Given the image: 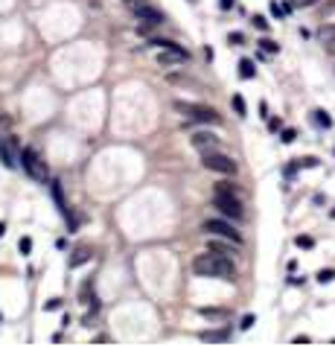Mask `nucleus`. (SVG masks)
<instances>
[{
  "instance_id": "obj_1",
  "label": "nucleus",
  "mask_w": 335,
  "mask_h": 347,
  "mask_svg": "<svg viewBox=\"0 0 335 347\" xmlns=\"http://www.w3.org/2000/svg\"><path fill=\"white\" fill-rule=\"evenodd\" d=\"M192 272H196L198 278H216V280H234L236 278L234 260H230V257H222L216 251L198 254V257L192 260Z\"/></svg>"
},
{
  "instance_id": "obj_2",
  "label": "nucleus",
  "mask_w": 335,
  "mask_h": 347,
  "mask_svg": "<svg viewBox=\"0 0 335 347\" xmlns=\"http://www.w3.org/2000/svg\"><path fill=\"white\" fill-rule=\"evenodd\" d=\"M175 111H178L184 120L201 122V126H216V122L222 120L213 108H207V105H196V102H184V100H178V102H175Z\"/></svg>"
},
{
  "instance_id": "obj_3",
  "label": "nucleus",
  "mask_w": 335,
  "mask_h": 347,
  "mask_svg": "<svg viewBox=\"0 0 335 347\" xmlns=\"http://www.w3.org/2000/svg\"><path fill=\"white\" fill-rule=\"evenodd\" d=\"M213 208H216L222 216L234 219V222H242V219H245V210H242V202H239L236 192H216V196H213Z\"/></svg>"
},
{
  "instance_id": "obj_4",
  "label": "nucleus",
  "mask_w": 335,
  "mask_h": 347,
  "mask_svg": "<svg viewBox=\"0 0 335 347\" xmlns=\"http://www.w3.org/2000/svg\"><path fill=\"white\" fill-rule=\"evenodd\" d=\"M201 164H204V170H213V172H222V175H234L236 172V160L230 155H222L218 149L201 152Z\"/></svg>"
},
{
  "instance_id": "obj_5",
  "label": "nucleus",
  "mask_w": 335,
  "mask_h": 347,
  "mask_svg": "<svg viewBox=\"0 0 335 347\" xmlns=\"http://www.w3.org/2000/svg\"><path fill=\"white\" fill-rule=\"evenodd\" d=\"M20 166L32 175L35 181H44V178H47V164H44V160L38 158V152H35V149H30V146L20 152Z\"/></svg>"
},
{
  "instance_id": "obj_6",
  "label": "nucleus",
  "mask_w": 335,
  "mask_h": 347,
  "mask_svg": "<svg viewBox=\"0 0 335 347\" xmlns=\"http://www.w3.org/2000/svg\"><path fill=\"white\" fill-rule=\"evenodd\" d=\"M204 230L213 234V236H222V240H230V242L242 245V234H239L230 222H224V219H207V222H204Z\"/></svg>"
},
{
  "instance_id": "obj_7",
  "label": "nucleus",
  "mask_w": 335,
  "mask_h": 347,
  "mask_svg": "<svg viewBox=\"0 0 335 347\" xmlns=\"http://www.w3.org/2000/svg\"><path fill=\"white\" fill-rule=\"evenodd\" d=\"M0 160H3V166H9V170H18V166H20V149H18V140L12 138V134L0 138Z\"/></svg>"
},
{
  "instance_id": "obj_8",
  "label": "nucleus",
  "mask_w": 335,
  "mask_h": 347,
  "mask_svg": "<svg viewBox=\"0 0 335 347\" xmlns=\"http://www.w3.org/2000/svg\"><path fill=\"white\" fill-rule=\"evenodd\" d=\"M186 58V50L184 47H178V44H172V47H164V50L158 52V64L160 68H172V64H184Z\"/></svg>"
},
{
  "instance_id": "obj_9",
  "label": "nucleus",
  "mask_w": 335,
  "mask_h": 347,
  "mask_svg": "<svg viewBox=\"0 0 335 347\" xmlns=\"http://www.w3.org/2000/svg\"><path fill=\"white\" fill-rule=\"evenodd\" d=\"M134 15H137V20H143L146 26H160L164 20H166V15L160 12V9H154V6H149V3H143V6H137V9H132Z\"/></svg>"
},
{
  "instance_id": "obj_10",
  "label": "nucleus",
  "mask_w": 335,
  "mask_h": 347,
  "mask_svg": "<svg viewBox=\"0 0 335 347\" xmlns=\"http://www.w3.org/2000/svg\"><path fill=\"white\" fill-rule=\"evenodd\" d=\"M192 146L198 149V152H210V149H218V138L213 134V132H196L192 134Z\"/></svg>"
},
{
  "instance_id": "obj_11",
  "label": "nucleus",
  "mask_w": 335,
  "mask_h": 347,
  "mask_svg": "<svg viewBox=\"0 0 335 347\" xmlns=\"http://www.w3.org/2000/svg\"><path fill=\"white\" fill-rule=\"evenodd\" d=\"M236 248H239V245L230 242V240H228V242H210V245H207V251H216V254H222V257H230V260H234Z\"/></svg>"
},
{
  "instance_id": "obj_12",
  "label": "nucleus",
  "mask_w": 335,
  "mask_h": 347,
  "mask_svg": "<svg viewBox=\"0 0 335 347\" xmlns=\"http://www.w3.org/2000/svg\"><path fill=\"white\" fill-rule=\"evenodd\" d=\"M88 260H90V248H88V245H79V248L70 254V268H79V266H84Z\"/></svg>"
},
{
  "instance_id": "obj_13",
  "label": "nucleus",
  "mask_w": 335,
  "mask_h": 347,
  "mask_svg": "<svg viewBox=\"0 0 335 347\" xmlns=\"http://www.w3.org/2000/svg\"><path fill=\"white\" fill-rule=\"evenodd\" d=\"M318 41L320 44H326V47L335 44V24H324V26H320L318 30Z\"/></svg>"
},
{
  "instance_id": "obj_14",
  "label": "nucleus",
  "mask_w": 335,
  "mask_h": 347,
  "mask_svg": "<svg viewBox=\"0 0 335 347\" xmlns=\"http://www.w3.org/2000/svg\"><path fill=\"white\" fill-rule=\"evenodd\" d=\"M230 338V332L228 330H207L201 332V342H228Z\"/></svg>"
},
{
  "instance_id": "obj_15",
  "label": "nucleus",
  "mask_w": 335,
  "mask_h": 347,
  "mask_svg": "<svg viewBox=\"0 0 335 347\" xmlns=\"http://www.w3.org/2000/svg\"><path fill=\"white\" fill-rule=\"evenodd\" d=\"M239 76H242V79H254V76H256V68H254L251 58H242V62H239Z\"/></svg>"
},
{
  "instance_id": "obj_16",
  "label": "nucleus",
  "mask_w": 335,
  "mask_h": 347,
  "mask_svg": "<svg viewBox=\"0 0 335 347\" xmlns=\"http://www.w3.org/2000/svg\"><path fill=\"white\" fill-rule=\"evenodd\" d=\"M312 120L318 122V126H324V128H332V117L326 111H312Z\"/></svg>"
},
{
  "instance_id": "obj_17",
  "label": "nucleus",
  "mask_w": 335,
  "mask_h": 347,
  "mask_svg": "<svg viewBox=\"0 0 335 347\" xmlns=\"http://www.w3.org/2000/svg\"><path fill=\"white\" fill-rule=\"evenodd\" d=\"M52 198H56V204H58V210L67 216V204H64V198H62V187L58 184H52Z\"/></svg>"
},
{
  "instance_id": "obj_18",
  "label": "nucleus",
  "mask_w": 335,
  "mask_h": 347,
  "mask_svg": "<svg viewBox=\"0 0 335 347\" xmlns=\"http://www.w3.org/2000/svg\"><path fill=\"white\" fill-rule=\"evenodd\" d=\"M335 280V268H320L318 272V283H332Z\"/></svg>"
},
{
  "instance_id": "obj_19",
  "label": "nucleus",
  "mask_w": 335,
  "mask_h": 347,
  "mask_svg": "<svg viewBox=\"0 0 335 347\" xmlns=\"http://www.w3.org/2000/svg\"><path fill=\"white\" fill-rule=\"evenodd\" d=\"M260 47H262L266 52H277V50H280V44H274L271 38H262V41H260Z\"/></svg>"
},
{
  "instance_id": "obj_20",
  "label": "nucleus",
  "mask_w": 335,
  "mask_h": 347,
  "mask_svg": "<svg viewBox=\"0 0 335 347\" xmlns=\"http://www.w3.org/2000/svg\"><path fill=\"white\" fill-rule=\"evenodd\" d=\"M292 3V9H309V6H315L318 0H288Z\"/></svg>"
},
{
  "instance_id": "obj_21",
  "label": "nucleus",
  "mask_w": 335,
  "mask_h": 347,
  "mask_svg": "<svg viewBox=\"0 0 335 347\" xmlns=\"http://www.w3.org/2000/svg\"><path fill=\"white\" fill-rule=\"evenodd\" d=\"M18 251H20V254H30V251H32V240H30V236H24V240L18 242Z\"/></svg>"
},
{
  "instance_id": "obj_22",
  "label": "nucleus",
  "mask_w": 335,
  "mask_h": 347,
  "mask_svg": "<svg viewBox=\"0 0 335 347\" xmlns=\"http://www.w3.org/2000/svg\"><path fill=\"white\" fill-rule=\"evenodd\" d=\"M198 312L207 315V318H224V310H207V306H201Z\"/></svg>"
},
{
  "instance_id": "obj_23",
  "label": "nucleus",
  "mask_w": 335,
  "mask_h": 347,
  "mask_svg": "<svg viewBox=\"0 0 335 347\" xmlns=\"http://www.w3.org/2000/svg\"><path fill=\"white\" fill-rule=\"evenodd\" d=\"M335 12V0H326L324 6H320V18H330Z\"/></svg>"
},
{
  "instance_id": "obj_24",
  "label": "nucleus",
  "mask_w": 335,
  "mask_h": 347,
  "mask_svg": "<svg viewBox=\"0 0 335 347\" xmlns=\"http://www.w3.org/2000/svg\"><path fill=\"white\" fill-rule=\"evenodd\" d=\"M254 26L266 32V30H268V20H266V18H262V15H254Z\"/></svg>"
},
{
  "instance_id": "obj_25",
  "label": "nucleus",
  "mask_w": 335,
  "mask_h": 347,
  "mask_svg": "<svg viewBox=\"0 0 335 347\" xmlns=\"http://www.w3.org/2000/svg\"><path fill=\"white\" fill-rule=\"evenodd\" d=\"M294 242L300 245V248H312V245H315V240H312V236H298Z\"/></svg>"
},
{
  "instance_id": "obj_26",
  "label": "nucleus",
  "mask_w": 335,
  "mask_h": 347,
  "mask_svg": "<svg viewBox=\"0 0 335 347\" xmlns=\"http://www.w3.org/2000/svg\"><path fill=\"white\" fill-rule=\"evenodd\" d=\"M216 192H236L239 196V190H236L234 184H216Z\"/></svg>"
},
{
  "instance_id": "obj_27",
  "label": "nucleus",
  "mask_w": 335,
  "mask_h": 347,
  "mask_svg": "<svg viewBox=\"0 0 335 347\" xmlns=\"http://www.w3.org/2000/svg\"><path fill=\"white\" fill-rule=\"evenodd\" d=\"M294 138H298V134H294V128H283V138H280V140H283V143H292Z\"/></svg>"
},
{
  "instance_id": "obj_28",
  "label": "nucleus",
  "mask_w": 335,
  "mask_h": 347,
  "mask_svg": "<svg viewBox=\"0 0 335 347\" xmlns=\"http://www.w3.org/2000/svg\"><path fill=\"white\" fill-rule=\"evenodd\" d=\"M254 324H256V318H254V315H245V318H242V330H251Z\"/></svg>"
},
{
  "instance_id": "obj_29",
  "label": "nucleus",
  "mask_w": 335,
  "mask_h": 347,
  "mask_svg": "<svg viewBox=\"0 0 335 347\" xmlns=\"http://www.w3.org/2000/svg\"><path fill=\"white\" fill-rule=\"evenodd\" d=\"M234 108H236V114H245V102H242V96H234Z\"/></svg>"
},
{
  "instance_id": "obj_30",
  "label": "nucleus",
  "mask_w": 335,
  "mask_h": 347,
  "mask_svg": "<svg viewBox=\"0 0 335 347\" xmlns=\"http://www.w3.org/2000/svg\"><path fill=\"white\" fill-rule=\"evenodd\" d=\"M300 166H306V170H312V166H318V158H303Z\"/></svg>"
},
{
  "instance_id": "obj_31",
  "label": "nucleus",
  "mask_w": 335,
  "mask_h": 347,
  "mask_svg": "<svg viewBox=\"0 0 335 347\" xmlns=\"http://www.w3.org/2000/svg\"><path fill=\"white\" fill-rule=\"evenodd\" d=\"M122 3H126V6H128V9H137V6H143V3H146V0H122Z\"/></svg>"
},
{
  "instance_id": "obj_32",
  "label": "nucleus",
  "mask_w": 335,
  "mask_h": 347,
  "mask_svg": "<svg viewBox=\"0 0 335 347\" xmlns=\"http://www.w3.org/2000/svg\"><path fill=\"white\" fill-rule=\"evenodd\" d=\"M234 3H236V0H218V6H222V9H234Z\"/></svg>"
},
{
  "instance_id": "obj_33",
  "label": "nucleus",
  "mask_w": 335,
  "mask_h": 347,
  "mask_svg": "<svg viewBox=\"0 0 335 347\" xmlns=\"http://www.w3.org/2000/svg\"><path fill=\"white\" fill-rule=\"evenodd\" d=\"M280 126H283V122H280V120H268V128H271V132H277Z\"/></svg>"
},
{
  "instance_id": "obj_34",
  "label": "nucleus",
  "mask_w": 335,
  "mask_h": 347,
  "mask_svg": "<svg viewBox=\"0 0 335 347\" xmlns=\"http://www.w3.org/2000/svg\"><path fill=\"white\" fill-rule=\"evenodd\" d=\"M3 234H6V225H3V222H0V236H3Z\"/></svg>"
},
{
  "instance_id": "obj_35",
  "label": "nucleus",
  "mask_w": 335,
  "mask_h": 347,
  "mask_svg": "<svg viewBox=\"0 0 335 347\" xmlns=\"http://www.w3.org/2000/svg\"><path fill=\"white\" fill-rule=\"evenodd\" d=\"M326 50H330V52H332V56H335V44H330V47H326Z\"/></svg>"
},
{
  "instance_id": "obj_36",
  "label": "nucleus",
  "mask_w": 335,
  "mask_h": 347,
  "mask_svg": "<svg viewBox=\"0 0 335 347\" xmlns=\"http://www.w3.org/2000/svg\"><path fill=\"white\" fill-rule=\"evenodd\" d=\"M332 219H335V210H332Z\"/></svg>"
},
{
  "instance_id": "obj_37",
  "label": "nucleus",
  "mask_w": 335,
  "mask_h": 347,
  "mask_svg": "<svg viewBox=\"0 0 335 347\" xmlns=\"http://www.w3.org/2000/svg\"><path fill=\"white\" fill-rule=\"evenodd\" d=\"M0 318H3V315H0Z\"/></svg>"
}]
</instances>
